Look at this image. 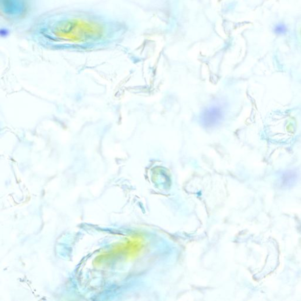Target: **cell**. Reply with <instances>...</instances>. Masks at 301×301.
Wrapping results in <instances>:
<instances>
[{
	"label": "cell",
	"instance_id": "6da1fadb",
	"mask_svg": "<svg viewBox=\"0 0 301 301\" xmlns=\"http://www.w3.org/2000/svg\"><path fill=\"white\" fill-rule=\"evenodd\" d=\"M116 24L104 15L84 10L53 11L42 15L30 28L33 40L57 47L90 48L110 44Z\"/></svg>",
	"mask_w": 301,
	"mask_h": 301
},
{
	"label": "cell",
	"instance_id": "7a4b0ae2",
	"mask_svg": "<svg viewBox=\"0 0 301 301\" xmlns=\"http://www.w3.org/2000/svg\"><path fill=\"white\" fill-rule=\"evenodd\" d=\"M222 117V112L218 107H212L204 112L203 120L205 126H214Z\"/></svg>",
	"mask_w": 301,
	"mask_h": 301
},
{
	"label": "cell",
	"instance_id": "3957f363",
	"mask_svg": "<svg viewBox=\"0 0 301 301\" xmlns=\"http://www.w3.org/2000/svg\"><path fill=\"white\" fill-rule=\"evenodd\" d=\"M287 28L286 26L284 24H278L273 29V32L277 34H283L287 32Z\"/></svg>",
	"mask_w": 301,
	"mask_h": 301
}]
</instances>
